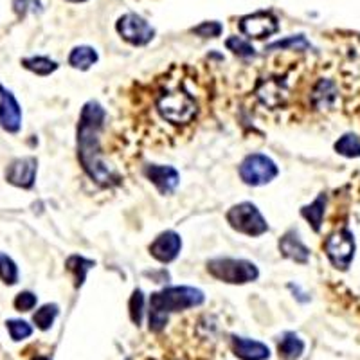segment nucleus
<instances>
[{
	"label": "nucleus",
	"instance_id": "obj_32",
	"mask_svg": "<svg viewBox=\"0 0 360 360\" xmlns=\"http://www.w3.org/2000/svg\"><path fill=\"white\" fill-rule=\"evenodd\" d=\"M31 4H34V0H13V8H15L18 15H25V11L31 8Z\"/></svg>",
	"mask_w": 360,
	"mask_h": 360
},
{
	"label": "nucleus",
	"instance_id": "obj_23",
	"mask_svg": "<svg viewBox=\"0 0 360 360\" xmlns=\"http://www.w3.org/2000/svg\"><path fill=\"white\" fill-rule=\"evenodd\" d=\"M335 150L337 153H340L344 157H349V159L360 157V139L355 134L342 135L335 143Z\"/></svg>",
	"mask_w": 360,
	"mask_h": 360
},
{
	"label": "nucleus",
	"instance_id": "obj_26",
	"mask_svg": "<svg viewBox=\"0 0 360 360\" xmlns=\"http://www.w3.org/2000/svg\"><path fill=\"white\" fill-rule=\"evenodd\" d=\"M58 307L56 304H45V307H41L40 310L34 314V324H37L40 330H49L51 326H53L54 319L58 317Z\"/></svg>",
	"mask_w": 360,
	"mask_h": 360
},
{
	"label": "nucleus",
	"instance_id": "obj_34",
	"mask_svg": "<svg viewBox=\"0 0 360 360\" xmlns=\"http://www.w3.org/2000/svg\"><path fill=\"white\" fill-rule=\"evenodd\" d=\"M72 2H83V0H72Z\"/></svg>",
	"mask_w": 360,
	"mask_h": 360
},
{
	"label": "nucleus",
	"instance_id": "obj_33",
	"mask_svg": "<svg viewBox=\"0 0 360 360\" xmlns=\"http://www.w3.org/2000/svg\"><path fill=\"white\" fill-rule=\"evenodd\" d=\"M34 360H49V359H45V356H37Z\"/></svg>",
	"mask_w": 360,
	"mask_h": 360
},
{
	"label": "nucleus",
	"instance_id": "obj_31",
	"mask_svg": "<svg viewBox=\"0 0 360 360\" xmlns=\"http://www.w3.org/2000/svg\"><path fill=\"white\" fill-rule=\"evenodd\" d=\"M37 307V295L31 294V292H20L15 299V308L18 311H29Z\"/></svg>",
	"mask_w": 360,
	"mask_h": 360
},
{
	"label": "nucleus",
	"instance_id": "obj_8",
	"mask_svg": "<svg viewBox=\"0 0 360 360\" xmlns=\"http://www.w3.org/2000/svg\"><path fill=\"white\" fill-rule=\"evenodd\" d=\"M117 31L131 45H146L155 34L152 25L135 13H128V15L119 18Z\"/></svg>",
	"mask_w": 360,
	"mask_h": 360
},
{
	"label": "nucleus",
	"instance_id": "obj_12",
	"mask_svg": "<svg viewBox=\"0 0 360 360\" xmlns=\"http://www.w3.org/2000/svg\"><path fill=\"white\" fill-rule=\"evenodd\" d=\"M182 249V240L175 231H166L155 238V242L150 245V254L160 263H169L179 256Z\"/></svg>",
	"mask_w": 360,
	"mask_h": 360
},
{
	"label": "nucleus",
	"instance_id": "obj_11",
	"mask_svg": "<svg viewBox=\"0 0 360 360\" xmlns=\"http://www.w3.org/2000/svg\"><path fill=\"white\" fill-rule=\"evenodd\" d=\"M37 164L34 157H22V159L13 160L6 169V180L9 184L22 189L33 188L34 176H37Z\"/></svg>",
	"mask_w": 360,
	"mask_h": 360
},
{
	"label": "nucleus",
	"instance_id": "obj_14",
	"mask_svg": "<svg viewBox=\"0 0 360 360\" xmlns=\"http://www.w3.org/2000/svg\"><path fill=\"white\" fill-rule=\"evenodd\" d=\"M256 94L262 99L263 105L270 108H278L287 99V85H285V82H281V78L263 79L258 85Z\"/></svg>",
	"mask_w": 360,
	"mask_h": 360
},
{
	"label": "nucleus",
	"instance_id": "obj_24",
	"mask_svg": "<svg viewBox=\"0 0 360 360\" xmlns=\"http://www.w3.org/2000/svg\"><path fill=\"white\" fill-rule=\"evenodd\" d=\"M0 279L6 285H17L18 281V266L17 263L9 258L8 254L0 252Z\"/></svg>",
	"mask_w": 360,
	"mask_h": 360
},
{
	"label": "nucleus",
	"instance_id": "obj_9",
	"mask_svg": "<svg viewBox=\"0 0 360 360\" xmlns=\"http://www.w3.org/2000/svg\"><path fill=\"white\" fill-rule=\"evenodd\" d=\"M0 127L9 134H17L22 127V108L11 90L0 85Z\"/></svg>",
	"mask_w": 360,
	"mask_h": 360
},
{
	"label": "nucleus",
	"instance_id": "obj_13",
	"mask_svg": "<svg viewBox=\"0 0 360 360\" xmlns=\"http://www.w3.org/2000/svg\"><path fill=\"white\" fill-rule=\"evenodd\" d=\"M144 175L148 176L150 182L155 184V188L159 189L162 195L166 193L175 191V188L179 186V172L172 166H157V164H150L144 168Z\"/></svg>",
	"mask_w": 360,
	"mask_h": 360
},
{
	"label": "nucleus",
	"instance_id": "obj_15",
	"mask_svg": "<svg viewBox=\"0 0 360 360\" xmlns=\"http://www.w3.org/2000/svg\"><path fill=\"white\" fill-rule=\"evenodd\" d=\"M233 352L242 360H266L270 356L269 346L245 337H233Z\"/></svg>",
	"mask_w": 360,
	"mask_h": 360
},
{
	"label": "nucleus",
	"instance_id": "obj_18",
	"mask_svg": "<svg viewBox=\"0 0 360 360\" xmlns=\"http://www.w3.org/2000/svg\"><path fill=\"white\" fill-rule=\"evenodd\" d=\"M278 352L285 360H297L304 352L303 339H299L295 333L287 332L283 335V339L279 340Z\"/></svg>",
	"mask_w": 360,
	"mask_h": 360
},
{
	"label": "nucleus",
	"instance_id": "obj_17",
	"mask_svg": "<svg viewBox=\"0 0 360 360\" xmlns=\"http://www.w3.org/2000/svg\"><path fill=\"white\" fill-rule=\"evenodd\" d=\"M337 98H339V90L332 79H319V83L315 85L314 92H311V103L315 108L319 110H328L335 105Z\"/></svg>",
	"mask_w": 360,
	"mask_h": 360
},
{
	"label": "nucleus",
	"instance_id": "obj_1",
	"mask_svg": "<svg viewBox=\"0 0 360 360\" xmlns=\"http://www.w3.org/2000/svg\"><path fill=\"white\" fill-rule=\"evenodd\" d=\"M105 110L98 101H89L83 107L78 124V157L90 179L98 184L110 186L115 182L112 169L108 168L99 150V134H101Z\"/></svg>",
	"mask_w": 360,
	"mask_h": 360
},
{
	"label": "nucleus",
	"instance_id": "obj_5",
	"mask_svg": "<svg viewBox=\"0 0 360 360\" xmlns=\"http://www.w3.org/2000/svg\"><path fill=\"white\" fill-rule=\"evenodd\" d=\"M227 221L233 229L247 234V236H262L263 233L269 231V225L259 213V209L250 202H242V204L231 207L227 213Z\"/></svg>",
	"mask_w": 360,
	"mask_h": 360
},
{
	"label": "nucleus",
	"instance_id": "obj_25",
	"mask_svg": "<svg viewBox=\"0 0 360 360\" xmlns=\"http://www.w3.org/2000/svg\"><path fill=\"white\" fill-rule=\"evenodd\" d=\"M288 47H292V49H295V51H307V49H310V41H308L303 34H297V37H288V38H285V40L274 41V44H270L266 49L269 51L281 49L283 51V49H288Z\"/></svg>",
	"mask_w": 360,
	"mask_h": 360
},
{
	"label": "nucleus",
	"instance_id": "obj_27",
	"mask_svg": "<svg viewBox=\"0 0 360 360\" xmlns=\"http://www.w3.org/2000/svg\"><path fill=\"white\" fill-rule=\"evenodd\" d=\"M6 326H8V332L13 340H24L27 339V337H31V333H33L31 324L25 323V321L22 319H9L8 323H6Z\"/></svg>",
	"mask_w": 360,
	"mask_h": 360
},
{
	"label": "nucleus",
	"instance_id": "obj_10",
	"mask_svg": "<svg viewBox=\"0 0 360 360\" xmlns=\"http://www.w3.org/2000/svg\"><path fill=\"white\" fill-rule=\"evenodd\" d=\"M240 29L242 33L247 34L249 38H262L270 37V34L278 33V20H276L270 13H254V15H247L240 20Z\"/></svg>",
	"mask_w": 360,
	"mask_h": 360
},
{
	"label": "nucleus",
	"instance_id": "obj_30",
	"mask_svg": "<svg viewBox=\"0 0 360 360\" xmlns=\"http://www.w3.org/2000/svg\"><path fill=\"white\" fill-rule=\"evenodd\" d=\"M221 31H224V27H221L220 22H204V24L193 29V33L204 38H217L220 37Z\"/></svg>",
	"mask_w": 360,
	"mask_h": 360
},
{
	"label": "nucleus",
	"instance_id": "obj_28",
	"mask_svg": "<svg viewBox=\"0 0 360 360\" xmlns=\"http://www.w3.org/2000/svg\"><path fill=\"white\" fill-rule=\"evenodd\" d=\"M225 45H227V49L233 51V53L238 54V56H242V58L256 56V51H254L252 45L240 37H231L229 40L225 41Z\"/></svg>",
	"mask_w": 360,
	"mask_h": 360
},
{
	"label": "nucleus",
	"instance_id": "obj_16",
	"mask_svg": "<svg viewBox=\"0 0 360 360\" xmlns=\"http://www.w3.org/2000/svg\"><path fill=\"white\" fill-rule=\"evenodd\" d=\"M279 250H281L285 258L294 259L297 263H307L310 259V250L299 240L295 231H290L279 240Z\"/></svg>",
	"mask_w": 360,
	"mask_h": 360
},
{
	"label": "nucleus",
	"instance_id": "obj_2",
	"mask_svg": "<svg viewBox=\"0 0 360 360\" xmlns=\"http://www.w3.org/2000/svg\"><path fill=\"white\" fill-rule=\"evenodd\" d=\"M204 299V292L193 287H169L155 292L150 297V330L160 332L168 323L169 314L200 307Z\"/></svg>",
	"mask_w": 360,
	"mask_h": 360
},
{
	"label": "nucleus",
	"instance_id": "obj_4",
	"mask_svg": "<svg viewBox=\"0 0 360 360\" xmlns=\"http://www.w3.org/2000/svg\"><path fill=\"white\" fill-rule=\"evenodd\" d=\"M157 110L166 121L173 124H184L189 123L195 115H197V103L193 101L186 92L175 90L168 92L157 103Z\"/></svg>",
	"mask_w": 360,
	"mask_h": 360
},
{
	"label": "nucleus",
	"instance_id": "obj_3",
	"mask_svg": "<svg viewBox=\"0 0 360 360\" xmlns=\"http://www.w3.org/2000/svg\"><path fill=\"white\" fill-rule=\"evenodd\" d=\"M207 270L211 276L231 285H243L258 279V266L245 259L234 258H217L207 263Z\"/></svg>",
	"mask_w": 360,
	"mask_h": 360
},
{
	"label": "nucleus",
	"instance_id": "obj_21",
	"mask_svg": "<svg viewBox=\"0 0 360 360\" xmlns=\"http://www.w3.org/2000/svg\"><path fill=\"white\" fill-rule=\"evenodd\" d=\"M22 65L27 70H31V72L38 74V76H49L51 72H54L58 69V63L45 56L25 58V60H22Z\"/></svg>",
	"mask_w": 360,
	"mask_h": 360
},
{
	"label": "nucleus",
	"instance_id": "obj_19",
	"mask_svg": "<svg viewBox=\"0 0 360 360\" xmlns=\"http://www.w3.org/2000/svg\"><path fill=\"white\" fill-rule=\"evenodd\" d=\"M98 62V53L96 49L89 47V45H79V47H74L72 53L69 56V63L74 69L86 70Z\"/></svg>",
	"mask_w": 360,
	"mask_h": 360
},
{
	"label": "nucleus",
	"instance_id": "obj_22",
	"mask_svg": "<svg viewBox=\"0 0 360 360\" xmlns=\"http://www.w3.org/2000/svg\"><path fill=\"white\" fill-rule=\"evenodd\" d=\"M94 266V262L90 259L82 258V256H72V258L67 259V269L74 274V279H76V287H82L85 283L86 272Z\"/></svg>",
	"mask_w": 360,
	"mask_h": 360
},
{
	"label": "nucleus",
	"instance_id": "obj_20",
	"mask_svg": "<svg viewBox=\"0 0 360 360\" xmlns=\"http://www.w3.org/2000/svg\"><path fill=\"white\" fill-rule=\"evenodd\" d=\"M324 207H326V195H324V193H321L319 197L315 198L310 205H307V207L301 209V214H303V217L310 221L311 227H314V231H317V233L321 231V224H323Z\"/></svg>",
	"mask_w": 360,
	"mask_h": 360
},
{
	"label": "nucleus",
	"instance_id": "obj_6",
	"mask_svg": "<svg viewBox=\"0 0 360 360\" xmlns=\"http://www.w3.org/2000/svg\"><path fill=\"white\" fill-rule=\"evenodd\" d=\"M278 166L274 160L263 153H252V155L245 157L240 166V176L249 186L269 184L270 180L278 176Z\"/></svg>",
	"mask_w": 360,
	"mask_h": 360
},
{
	"label": "nucleus",
	"instance_id": "obj_29",
	"mask_svg": "<svg viewBox=\"0 0 360 360\" xmlns=\"http://www.w3.org/2000/svg\"><path fill=\"white\" fill-rule=\"evenodd\" d=\"M143 308H144L143 292L135 290L130 299V317L131 321H134V324H137V326H139L141 321H143Z\"/></svg>",
	"mask_w": 360,
	"mask_h": 360
},
{
	"label": "nucleus",
	"instance_id": "obj_7",
	"mask_svg": "<svg viewBox=\"0 0 360 360\" xmlns=\"http://www.w3.org/2000/svg\"><path fill=\"white\" fill-rule=\"evenodd\" d=\"M324 249H326L328 258L333 263V266L346 270L355 256V238L348 229H342L328 238Z\"/></svg>",
	"mask_w": 360,
	"mask_h": 360
}]
</instances>
